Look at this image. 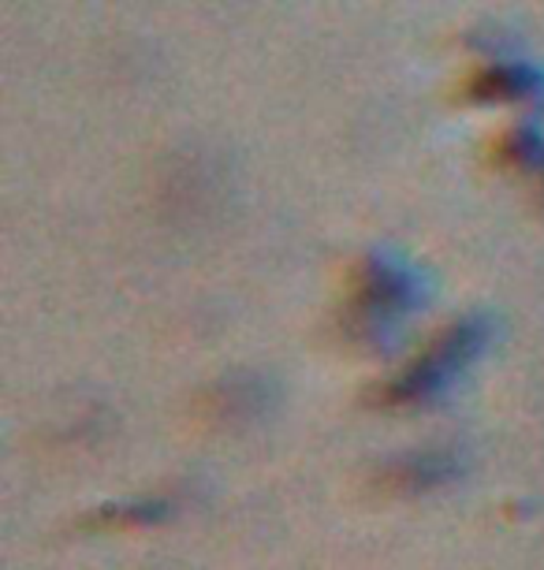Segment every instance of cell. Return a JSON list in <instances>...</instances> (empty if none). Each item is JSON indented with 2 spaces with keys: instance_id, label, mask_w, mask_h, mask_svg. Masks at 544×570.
I'll use <instances>...</instances> for the list:
<instances>
[{
  "instance_id": "obj_2",
  "label": "cell",
  "mask_w": 544,
  "mask_h": 570,
  "mask_svg": "<svg viewBox=\"0 0 544 570\" xmlns=\"http://www.w3.org/2000/svg\"><path fill=\"white\" fill-rule=\"evenodd\" d=\"M455 478L458 462L452 455H414L380 466L377 478H373V489L380 497H422V492L452 485Z\"/></svg>"
},
{
  "instance_id": "obj_4",
  "label": "cell",
  "mask_w": 544,
  "mask_h": 570,
  "mask_svg": "<svg viewBox=\"0 0 544 570\" xmlns=\"http://www.w3.org/2000/svg\"><path fill=\"white\" fill-rule=\"evenodd\" d=\"M261 395L254 392V384H231L224 392H212L206 400V414L212 422H236V417H247L254 406H258Z\"/></svg>"
},
{
  "instance_id": "obj_3",
  "label": "cell",
  "mask_w": 544,
  "mask_h": 570,
  "mask_svg": "<svg viewBox=\"0 0 544 570\" xmlns=\"http://www.w3.org/2000/svg\"><path fill=\"white\" fill-rule=\"evenodd\" d=\"M168 514V503H131V508H109L98 514H87L79 522V530H131V525H154Z\"/></svg>"
},
{
  "instance_id": "obj_1",
  "label": "cell",
  "mask_w": 544,
  "mask_h": 570,
  "mask_svg": "<svg viewBox=\"0 0 544 570\" xmlns=\"http://www.w3.org/2000/svg\"><path fill=\"white\" fill-rule=\"evenodd\" d=\"M482 343H485L482 325L452 328L447 336H441L433 343L422 362L411 365L407 376H399V381L384 392V400L388 403H418V400H425V395H433L436 389H444L447 376H452L455 370H463V365L482 351Z\"/></svg>"
}]
</instances>
